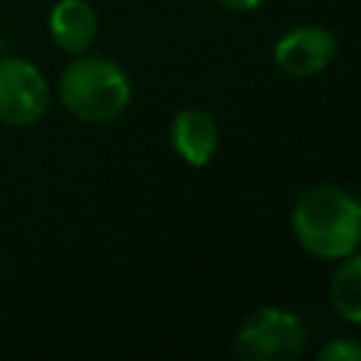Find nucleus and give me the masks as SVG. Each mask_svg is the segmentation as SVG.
Returning <instances> with one entry per match:
<instances>
[{
    "label": "nucleus",
    "instance_id": "6e6552de",
    "mask_svg": "<svg viewBox=\"0 0 361 361\" xmlns=\"http://www.w3.org/2000/svg\"><path fill=\"white\" fill-rule=\"evenodd\" d=\"M327 296H330L333 310L344 322L361 324V248L347 254L344 259H338V265L330 276Z\"/></svg>",
    "mask_w": 361,
    "mask_h": 361
},
{
    "label": "nucleus",
    "instance_id": "f257e3e1",
    "mask_svg": "<svg viewBox=\"0 0 361 361\" xmlns=\"http://www.w3.org/2000/svg\"><path fill=\"white\" fill-rule=\"evenodd\" d=\"M290 231L299 248L322 262H338L361 248V212L355 195L336 183L305 189L290 209Z\"/></svg>",
    "mask_w": 361,
    "mask_h": 361
},
{
    "label": "nucleus",
    "instance_id": "1a4fd4ad",
    "mask_svg": "<svg viewBox=\"0 0 361 361\" xmlns=\"http://www.w3.org/2000/svg\"><path fill=\"white\" fill-rule=\"evenodd\" d=\"M316 358L319 361H361V341L358 338H350V336L327 338L319 347Z\"/></svg>",
    "mask_w": 361,
    "mask_h": 361
},
{
    "label": "nucleus",
    "instance_id": "9b49d317",
    "mask_svg": "<svg viewBox=\"0 0 361 361\" xmlns=\"http://www.w3.org/2000/svg\"><path fill=\"white\" fill-rule=\"evenodd\" d=\"M355 200H358V212H361V195H358V197H355Z\"/></svg>",
    "mask_w": 361,
    "mask_h": 361
},
{
    "label": "nucleus",
    "instance_id": "9d476101",
    "mask_svg": "<svg viewBox=\"0 0 361 361\" xmlns=\"http://www.w3.org/2000/svg\"><path fill=\"white\" fill-rule=\"evenodd\" d=\"M217 3L228 11H257L265 0H217Z\"/></svg>",
    "mask_w": 361,
    "mask_h": 361
},
{
    "label": "nucleus",
    "instance_id": "0eeeda50",
    "mask_svg": "<svg viewBox=\"0 0 361 361\" xmlns=\"http://www.w3.org/2000/svg\"><path fill=\"white\" fill-rule=\"evenodd\" d=\"M48 34L65 54H85L99 34V14L87 0H56L48 14Z\"/></svg>",
    "mask_w": 361,
    "mask_h": 361
},
{
    "label": "nucleus",
    "instance_id": "7ed1b4c3",
    "mask_svg": "<svg viewBox=\"0 0 361 361\" xmlns=\"http://www.w3.org/2000/svg\"><path fill=\"white\" fill-rule=\"evenodd\" d=\"M307 327L299 313L279 305L251 310L234 333V350L243 361H293L305 353Z\"/></svg>",
    "mask_w": 361,
    "mask_h": 361
},
{
    "label": "nucleus",
    "instance_id": "f03ea898",
    "mask_svg": "<svg viewBox=\"0 0 361 361\" xmlns=\"http://www.w3.org/2000/svg\"><path fill=\"white\" fill-rule=\"evenodd\" d=\"M56 93L62 107L87 124L118 118L133 102V82L127 71L99 54H76L59 73Z\"/></svg>",
    "mask_w": 361,
    "mask_h": 361
},
{
    "label": "nucleus",
    "instance_id": "423d86ee",
    "mask_svg": "<svg viewBox=\"0 0 361 361\" xmlns=\"http://www.w3.org/2000/svg\"><path fill=\"white\" fill-rule=\"evenodd\" d=\"M169 144L175 155L195 169L212 164L220 147V127L203 107H180L169 121Z\"/></svg>",
    "mask_w": 361,
    "mask_h": 361
},
{
    "label": "nucleus",
    "instance_id": "20e7f679",
    "mask_svg": "<svg viewBox=\"0 0 361 361\" xmlns=\"http://www.w3.org/2000/svg\"><path fill=\"white\" fill-rule=\"evenodd\" d=\"M51 107V85L37 62L23 56L0 59V121L31 127Z\"/></svg>",
    "mask_w": 361,
    "mask_h": 361
},
{
    "label": "nucleus",
    "instance_id": "39448f33",
    "mask_svg": "<svg viewBox=\"0 0 361 361\" xmlns=\"http://www.w3.org/2000/svg\"><path fill=\"white\" fill-rule=\"evenodd\" d=\"M338 54V37L327 25L305 23L285 31L274 42V65L290 79H310L322 73Z\"/></svg>",
    "mask_w": 361,
    "mask_h": 361
}]
</instances>
